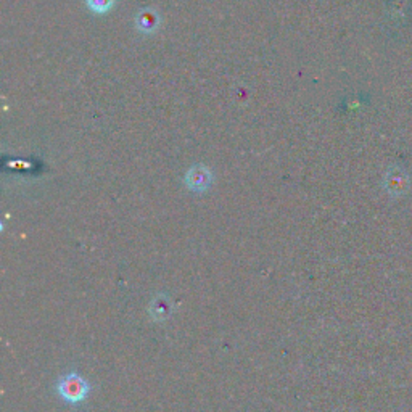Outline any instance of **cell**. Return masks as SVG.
Segmentation results:
<instances>
[{
    "label": "cell",
    "mask_w": 412,
    "mask_h": 412,
    "mask_svg": "<svg viewBox=\"0 0 412 412\" xmlns=\"http://www.w3.org/2000/svg\"><path fill=\"white\" fill-rule=\"evenodd\" d=\"M173 311V303L166 295H158L150 304V314L155 321H166Z\"/></svg>",
    "instance_id": "cell-4"
},
{
    "label": "cell",
    "mask_w": 412,
    "mask_h": 412,
    "mask_svg": "<svg viewBox=\"0 0 412 412\" xmlns=\"http://www.w3.org/2000/svg\"><path fill=\"white\" fill-rule=\"evenodd\" d=\"M86 7L93 15H108L115 8L116 0H84Z\"/></svg>",
    "instance_id": "cell-5"
},
{
    "label": "cell",
    "mask_w": 412,
    "mask_h": 412,
    "mask_svg": "<svg viewBox=\"0 0 412 412\" xmlns=\"http://www.w3.org/2000/svg\"><path fill=\"white\" fill-rule=\"evenodd\" d=\"M184 184L192 192H206L211 187V184H213V173H211L208 166H205L202 163L193 164L184 176Z\"/></svg>",
    "instance_id": "cell-2"
},
{
    "label": "cell",
    "mask_w": 412,
    "mask_h": 412,
    "mask_svg": "<svg viewBox=\"0 0 412 412\" xmlns=\"http://www.w3.org/2000/svg\"><path fill=\"white\" fill-rule=\"evenodd\" d=\"M58 393L68 403H79L89 394V385L78 374H68L58 382Z\"/></svg>",
    "instance_id": "cell-1"
},
{
    "label": "cell",
    "mask_w": 412,
    "mask_h": 412,
    "mask_svg": "<svg viewBox=\"0 0 412 412\" xmlns=\"http://www.w3.org/2000/svg\"><path fill=\"white\" fill-rule=\"evenodd\" d=\"M134 26L139 34L142 36H151L161 26V15L160 11L153 7L140 8L134 16Z\"/></svg>",
    "instance_id": "cell-3"
}]
</instances>
